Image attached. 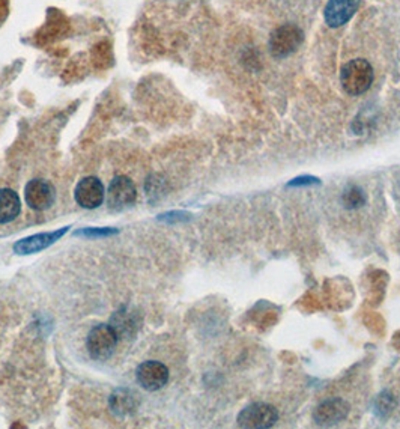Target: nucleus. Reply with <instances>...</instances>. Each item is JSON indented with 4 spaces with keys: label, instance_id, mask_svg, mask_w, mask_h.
<instances>
[{
    "label": "nucleus",
    "instance_id": "1",
    "mask_svg": "<svg viewBox=\"0 0 400 429\" xmlns=\"http://www.w3.org/2000/svg\"><path fill=\"white\" fill-rule=\"evenodd\" d=\"M340 82L347 95L355 97L364 94L373 83L372 65L364 59H354L342 68Z\"/></svg>",
    "mask_w": 400,
    "mask_h": 429
},
{
    "label": "nucleus",
    "instance_id": "2",
    "mask_svg": "<svg viewBox=\"0 0 400 429\" xmlns=\"http://www.w3.org/2000/svg\"><path fill=\"white\" fill-rule=\"evenodd\" d=\"M303 30L295 24H283L272 30L269 37V52L277 59H285L295 53L303 44Z\"/></svg>",
    "mask_w": 400,
    "mask_h": 429
},
{
    "label": "nucleus",
    "instance_id": "3",
    "mask_svg": "<svg viewBox=\"0 0 400 429\" xmlns=\"http://www.w3.org/2000/svg\"><path fill=\"white\" fill-rule=\"evenodd\" d=\"M278 420V411L269 403L256 402L245 407L238 414V426L249 429H268L272 428Z\"/></svg>",
    "mask_w": 400,
    "mask_h": 429
},
{
    "label": "nucleus",
    "instance_id": "4",
    "mask_svg": "<svg viewBox=\"0 0 400 429\" xmlns=\"http://www.w3.org/2000/svg\"><path fill=\"white\" fill-rule=\"evenodd\" d=\"M119 336L113 330L112 325L99 324L89 332L88 334V351L92 359L107 360L113 354L117 345Z\"/></svg>",
    "mask_w": 400,
    "mask_h": 429
},
{
    "label": "nucleus",
    "instance_id": "5",
    "mask_svg": "<svg viewBox=\"0 0 400 429\" xmlns=\"http://www.w3.org/2000/svg\"><path fill=\"white\" fill-rule=\"evenodd\" d=\"M135 198H137V191L133 181L126 176H116V178L110 182L107 190V205L110 209L115 211H122V209L131 207Z\"/></svg>",
    "mask_w": 400,
    "mask_h": 429
},
{
    "label": "nucleus",
    "instance_id": "6",
    "mask_svg": "<svg viewBox=\"0 0 400 429\" xmlns=\"http://www.w3.org/2000/svg\"><path fill=\"white\" fill-rule=\"evenodd\" d=\"M135 376H137V383L143 387L144 390L148 392H155L163 389V387L167 384L169 381V369L160 363V361H144L139 368L137 372H135Z\"/></svg>",
    "mask_w": 400,
    "mask_h": 429
},
{
    "label": "nucleus",
    "instance_id": "7",
    "mask_svg": "<svg viewBox=\"0 0 400 429\" xmlns=\"http://www.w3.org/2000/svg\"><path fill=\"white\" fill-rule=\"evenodd\" d=\"M349 414V403L340 398L328 399L322 402L321 406L314 410L313 420L319 426H336L347 417Z\"/></svg>",
    "mask_w": 400,
    "mask_h": 429
},
{
    "label": "nucleus",
    "instance_id": "8",
    "mask_svg": "<svg viewBox=\"0 0 400 429\" xmlns=\"http://www.w3.org/2000/svg\"><path fill=\"white\" fill-rule=\"evenodd\" d=\"M26 204L37 211H44L55 204L56 191L52 184L44 180H32L24 190Z\"/></svg>",
    "mask_w": 400,
    "mask_h": 429
},
{
    "label": "nucleus",
    "instance_id": "9",
    "mask_svg": "<svg viewBox=\"0 0 400 429\" xmlns=\"http://www.w3.org/2000/svg\"><path fill=\"white\" fill-rule=\"evenodd\" d=\"M75 200L77 204L86 209H93L98 208L104 202L106 190L103 182H101L95 176H88V178H83L74 191Z\"/></svg>",
    "mask_w": 400,
    "mask_h": 429
},
{
    "label": "nucleus",
    "instance_id": "10",
    "mask_svg": "<svg viewBox=\"0 0 400 429\" xmlns=\"http://www.w3.org/2000/svg\"><path fill=\"white\" fill-rule=\"evenodd\" d=\"M70 228H62L55 232H44V233H37L32 235V237L23 238L20 241H17L14 244V251L17 255H32L38 254V251L44 250L50 246H53L59 238H62L64 235L68 232Z\"/></svg>",
    "mask_w": 400,
    "mask_h": 429
},
{
    "label": "nucleus",
    "instance_id": "11",
    "mask_svg": "<svg viewBox=\"0 0 400 429\" xmlns=\"http://www.w3.org/2000/svg\"><path fill=\"white\" fill-rule=\"evenodd\" d=\"M361 0H330L325 6V23L330 28H340L359 11Z\"/></svg>",
    "mask_w": 400,
    "mask_h": 429
},
{
    "label": "nucleus",
    "instance_id": "12",
    "mask_svg": "<svg viewBox=\"0 0 400 429\" xmlns=\"http://www.w3.org/2000/svg\"><path fill=\"white\" fill-rule=\"evenodd\" d=\"M139 407V397L128 389H117L110 397V408L115 414H131Z\"/></svg>",
    "mask_w": 400,
    "mask_h": 429
},
{
    "label": "nucleus",
    "instance_id": "13",
    "mask_svg": "<svg viewBox=\"0 0 400 429\" xmlns=\"http://www.w3.org/2000/svg\"><path fill=\"white\" fill-rule=\"evenodd\" d=\"M21 211V200L11 189L0 190V223H10L19 217Z\"/></svg>",
    "mask_w": 400,
    "mask_h": 429
},
{
    "label": "nucleus",
    "instance_id": "14",
    "mask_svg": "<svg viewBox=\"0 0 400 429\" xmlns=\"http://www.w3.org/2000/svg\"><path fill=\"white\" fill-rule=\"evenodd\" d=\"M110 325L113 327L117 336H130L134 327H137V321H135V315L126 312L125 309H121L115 314Z\"/></svg>",
    "mask_w": 400,
    "mask_h": 429
},
{
    "label": "nucleus",
    "instance_id": "15",
    "mask_svg": "<svg viewBox=\"0 0 400 429\" xmlns=\"http://www.w3.org/2000/svg\"><path fill=\"white\" fill-rule=\"evenodd\" d=\"M365 193L359 186H349L342 195V204L347 209L361 208L365 204Z\"/></svg>",
    "mask_w": 400,
    "mask_h": 429
},
{
    "label": "nucleus",
    "instance_id": "16",
    "mask_svg": "<svg viewBox=\"0 0 400 429\" xmlns=\"http://www.w3.org/2000/svg\"><path fill=\"white\" fill-rule=\"evenodd\" d=\"M117 233V229L113 228H88L77 232V235H84V237H107V235Z\"/></svg>",
    "mask_w": 400,
    "mask_h": 429
},
{
    "label": "nucleus",
    "instance_id": "17",
    "mask_svg": "<svg viewBox=\"0 0 400 429\" xmlns=\"http://www.w3.org/2000/svg\"><path fill=\"white\" fill-rule=\"evenodd\" d=\"M319 180L313 178V176H301V178H295L287 184L289 187H300V186H313V184H318Z\"/></svg>",
    "mask_w": 400,
    "mask_h": 429
}]
</instances>
